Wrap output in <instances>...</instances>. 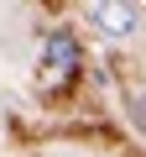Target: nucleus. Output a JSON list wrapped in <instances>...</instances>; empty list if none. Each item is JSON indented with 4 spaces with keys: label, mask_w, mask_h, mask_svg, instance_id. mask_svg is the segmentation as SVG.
Returning <instances> with one entry per match:
<instances>
[{
    "label": "nucleus",
    "mask_w": 146,
    "mask_h": 157,
    "mask_svg": "<svg viewBox=\"0 0 146 157\" xmlns=\"http://www.w3.org/2000/svg\"><path fill=\"white\" fill-rule=\"evenodd\" d=\"M78 63H84V52H78V37H73L68 26L47 32V42H42V84H47V89H63L68 78L78 73Z\"/></svg>",
    "instance_id": "obj_1"
},
{
    "label": "nucleus",
    "mask_w": 146,
    "mask_h": 157,
    "mask_svg": "<svg viewBox=\"0 0 146 157\" xmlns=\"http://www.w3.org/2000/svg\"><path fill=\"white\" fill-rule=\"evenodd\" d=\"M84 16H89L104 37H130V32L146 26V11H141V6H125V0H94Z\"/></svg>",
    "instance_id": "obj_2"
},
{
    "label": "nucleus",
    "mask_w": 146,
    "mask_h": 157,
    "mask_svg": "<svg viewBox=\"0 0 146 157\" xmlns=\"http://www.w3.org/2000/svg\"><path fill=\"white\" fill-rule=\"evenodd\" d=\"M136 121H141V126H146V89H141V94H136Z\"/></svg>",
    "instance_id": "obj_3"
}]
</instances>
